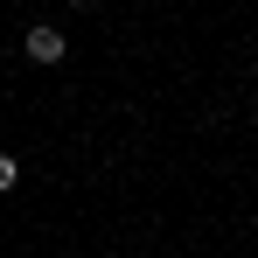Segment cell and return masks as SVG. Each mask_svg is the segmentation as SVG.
Returning a JSON list of instances; mask_svg holds the SVG:
<instances>
[{"mask_svg": "<svg viewBox=\"0 0 258 258\" xmlns=\"http://www.w3.org/2000/svg\"><path fill=\"white\" fill-rule=\"evenodd\" d=\"M21 56H28V63H42V70H49V63H63V28H49V21H42V28H28Z\"/></svg>", "mask_w": 258, "mask_h": 258, "instance_id": "obj_1", "label": "cell"}, {"mask_svg": "<svg viewBox=\"0 0 258 258\" xmlns=\"http://www.w3.org/2000/svg\"><path fill=\"white\" fill-rule=\"evenodd\" d=\"M14 181H21V161H14V154H0V196H7Z\"/></svg>", "mask_w": 258, "mask_h": 258, "instance_id": "obj_2", "label": "cell"}]
</instances>
